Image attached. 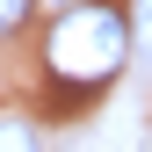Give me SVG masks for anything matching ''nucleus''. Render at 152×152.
<instances>
[{
	"label": "nucleus",
	"instance_id": "f257e3e1",
	"mask_svg": "<svg viewBox=\"0 0 152 152\" xmlns=\"http://www.w3.org/2000/svg\"><path fill=\"white\" fill-rule=\"evenodd\" d=\"M130 51H138L130 15H123V7H102V0L65 7L58 22H51V36H44L51 80H58L65 94H94V87H109V80L130 65Z\"/></svg>",
	"mask_w": 152,
	"mask_h": 152
},
{
	"label": "nucleus",
	"instance_id": "f03ea898",
	"mask_svg": "<svg viewBox=\"0 0 152 152\" xmlns=\"http://www.w3.org/2000/svg\"><path fill=\"white\" fill-rule=\"evenodd\" d=\"M0 152H44V145H36V130H29V123L0 116Z\"/></svg>",
	"mask_w": 152,
	"mask_h": 152
},
{
	"label": "nucleus",
	"instance_id": "7ed1b4c3",
	"mask_svg": "<svg viewBox=\"0 0 152 152\" xmlns=\"http://www.w3.org/2000/svg\"><path fill=\"white\" fill-rule=\"evenodd\" d=\"M29 7H36V0H0V36L22 29V22H29Z\"/></svg>",
	"mask_w": 152,
	"mask_h": 152
},
{
	"label": "nucleus",
	"instance_id": "20e7f679",
	"mask_svg": "<svg viewBox=\"0 0 152 152\" xmlns=\"http://www.w3.org/2000/svg\"><path fill=\"white\" fill-rule=\"evenodd\" d=\"M145 22H152V0H145ZM145 51H152V36H145Z\"/></svg>",
	"mask_w": 152,
	"mask_h": 152
}]
</instances>
